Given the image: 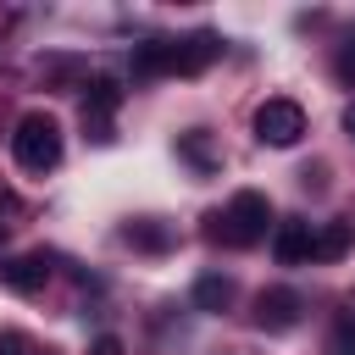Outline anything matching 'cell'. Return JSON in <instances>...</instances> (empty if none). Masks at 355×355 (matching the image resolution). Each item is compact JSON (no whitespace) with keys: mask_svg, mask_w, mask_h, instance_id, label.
Listing matches in <instances>:
<instances>
[{"mask_svg":"<svg viewBox=\"0 0 355 355\" xmlns=\"http://www.w3.org/2000/svg\"><path fill=\"white\" fill-rule=\"evenodd\" d=\"M255 139L261 144H272V150H288V144H300L305 139V111L294 105V100H261L255 105Z\"/></svg>","mask_w":355,"mask_h":355,"instance_id":"3957f363","label":"cell"},{"mask_svg":"<svg viewBox=\"0 0 355 355\" xmlns=\"http://www.w3.org/2000/svg\"><path fill=\"white\" fill-rule=\"evenodd\" d=\"M216 55H222V39H216L211 28H200V33L178 39V78H200Z\"/></svg>","mask_w":355,"mask_h":355,"instance_id":"8992f818","label":"cell"},{"mask_svg":"<svg viewBox=\"0 0 355 355\" xmlns=\"http://www.w3.org/2000/svg\"><path fill=\"white\" fill-rule=\"evenodd\" d=\"M6 227H11V222H0V244H6Z\"/></svg>","mask_w":355,"mask_h":355,"instance_id":"d6986e66","label":"cell"},{"mask_svg":"<svg viewBox=\"0 0 355 355\" xmlns=\"http://www.w3.org/2000/svg\"><path fill=\"white\" fill-rule=\"evenodd\" d=\"M355 244V227L349 222H327L322 233H311V261H344Z\"/></svg>","mask_w":355,"mask_h":355,"instance_id":"30bf717a","label":"cell"},{"mask_svg":"<svg viewBox=\"0 0 355 355\" xmlns=\"http://www.w3.org/2000/svg\"><path fill=\"white\" fill-rule=\"evenodd\" d=\"M266 227H277V222H272V200H266L261 189H239L222 211L205 216V239H211V244H227V250H250V244H261Z\"/></svg>","mask_w":355,"mask_h":355,"instance_id":"6da1fadb","label":"cell"},{"mask_svg":"<svg viewBox=\"0 0 355 355\" xmlns=\"http://www.w3.org/2000/svg\"><path fill=\"white\" fill-rule=\"evenodd\" d=\"M133 72L139 78H172L178 72V39H144V44H133Z\"/></svg>","mask_w":355,"mask_h":355,"instance_id":"ba28073f","label":"cell"},{"mask_svg":"<svg viewBox=\"0 0 355 355\" xmlns=\"http://www.w3.org/2000/svg\"><path fill=\"white\" fill-rule=\"evenodd\" d=\"M122 239H128V244H139V250H166V244H172V239H166V227H155V222H133Z\"/></svg>","mask_w":355,"mask_h":355,"instance_id":"4fadbf2b","label":"cell"},{"mask_svg":"<svg viewBox=\"0 0 355 355\" xmlns=\"http://www.w3.org/2000/svg\"><path fill=\"white\" fill-rule=\"evenodd\" d=\"M272 255H277V266H305L311 261V222H277Z\"/></svg>","mask_w":355,"mask_h":355,"instance_id":"9c48e42d","label":"cell"},{"mask_svg":"<svg viewBox=\"0 0 355 355\" xmlns=\"http://www.w3.org/2000/svg\"><path fill=\"white\" fill-rule=\"evenodd\" d=\"M194 305H200V311H211V316H216V311H227V305H233V277L205 272V277L194 283Z\"/></svg>","mask_w":355,"mask_h":355,"instance_id":"8fae6325","label":"cell"},{"mask_svg":"<svg viewBox=\"0 0 355 355\" xmlns=\"http://www.w3.org/2000/svg\"><path fill=\"white\" fill-rule=\"evenodd\" d=\"M333 355H355V316L333 322Z\"/></svg>","mask_w":355,"mask_h":355,"instance_id":"5bb4252c","label":"cell"},{"mask_svg":"<svg viewBox=\"0 0 355 355\" xmlns=\"http://www.w3.org/2000/svg\"><path fill=\"white\" fill-rule=\"evenodd\" d=\"M116 105H122V83L111 78V72H94L89 83H83V128H89V139H111V116H116Z\"/></svg>","mask_w":355,"mask_h":355,"instance_id":"277c9868","label":"cell"},{"mask_svg":"<svg viewBox=\"0 0 355 355\" xmlns=\"http://www.w3.org/2000/svg\"><path fill=\"white\" fill-rule=\"evenodd\" d=\"M94 355H122V338H111V333H100V338H94Z\"/></svg>","mask_w":355,"mask_h":355,"instance_id":"e0dca14e","label":"cell"},{"mask_svg":"<svg viewBox=\"0 0 355 355\" xmlns=\"http://www.w3.org/2000/svg\"><path fill=\"white\" fill-rule=\"evenodd\" d=\"M178 155L189 161V166H200V172H211L216 166V150H211V139L194 128V133H178Z\"/></svg>","mask_w":355,"mask_h":355,"instance_id":"7c38bea8","label":"cell"},{"mask_svg":"<svg viewBox=\"0 0 355 355\" xmlns=\"http://www.w3.org/2000/svg\"><path fill=\"white\" fill-rule=\"evenodd\" d=\"M344 133H349V139H355V105H349V111H344Z\"/></svg>","mask_w":355,"mask_h":355,"instance_id":"ac0fdd59","label":"cell"},{"mask_svg":"<svg viewBox=\"0 0 355 355\" xmlns=\"http://www.w3.org/2000/svg\"><path fill=\"white\" fill-rule=\"evenodd\" d=\"M333 72H338V78H344V83L355 89V33H349V39L338 44V61H333Z\"/></svg>","mask_w":355,"mask_h":355,"instance_id":"2e32d148","label":"cell"},{"mask_svg":"<svg viewBox=\"0 0 355 355\" xmlns=\"http://www.w3.org/2000/svg\"><path fill=\"white\" fill-rule=\"evenodd\" d=\"M0 355H44L28 333H0Z\"/></svg>","mask_w":355,"mask_h":355,"instance_id":"9a60e30c","label":"cell"},{"mask_svg":"<svg viewBox=\"0 0 355 355\" xmlns=\"http://www.w3.org/2000/svg\"><path fill=\"white\" fill-rule=\"evenodd\" d=\"M0 283L11 294H39L50 283V266H44V255H11V261H0Z\"/></svg>","mask_w":355,"mask_h":355,"instance_id":"52a82bcc","label":"cell"},{"mask_svg":"<svg viewBox=\"0 0 355 355\" xmlns=\"http://www.w3.org/2000/svg\"><path fill=\"white\" fill-rule=\"evenodd\" d=\"M300 322V294L294 288H261L255 294V327L261 333H288Z\"/></svg>","mask_w":355,"mask_h":355,"instance_id":"5b68a950","label":"cell"},{"mask_svg":"<svg viewBox=\"0 0 355 355\" xmlns=\"http://www.w3.org/2000/svg\"><path fill=\"white\" fill-rule=\"evenodd\" d=\"M11 155H17L22 172H50V166H61V122H55L50 111H28V116L17 122V133H11Z\"/></svg>","mask_w":355,"mask_h":355,"instance_id":"7a4b0ae2","label":"cell"}]
</instances>
